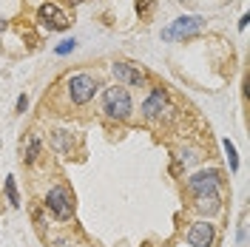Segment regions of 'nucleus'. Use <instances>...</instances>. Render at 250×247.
<instances>
[{
    "label": "nucleus",
    "mask_w": 250,
    "mask_h": 247,
    "mask_svg": "<svg viewBox=\"0 0 250 247\" xmlns=\"http://www.w3.org/2000/svg\"><path fill=\"white\" fill-rule=\"evenodd\" d=\"M103 111L108 114L111 120H128L131 111H134V105H131V94L125 91L123 85L108 88V91L103 94Z\"/></svg>",
    "instance_id": "nucleus-1"
},
{
    "label": "nucleus",
    "mask_w": 250,
    "mask_h": 247,
    "mask_svg": "<svg viewBox=\"0 0 250 247\" xmlns=\"http://www.w3.org/2000/svg\"><path fill=\"white\" fill-rule=\"evenodd\" d=\"M97 88H100V82H97L91 74H74V77L68 80V97H71V103H77V105H85L88 100H94Z\"/></svg>",
    "instance_id": "nucleus-2"
},
{
    "label": "nucleus",
    "mask_w": 250,
    "mask_h": 247,
    "mask_svg": "<svg viewBox=\"0 0 250 247\" xmlns=\"http://www.w3.org/2000/svg\"><path fill=\"white\" fill-rule=\"evenodd\" d=\"M202 17L196 15H188V17H179V20H173L168 29L162 31V40H176V37H188V34H196V31L202 29Z\"/></svg>",
    "instance_id": "nucleus-3"
},
{
    "label": "nucleus",
    "mask_w": 250,
    "mask_h": 247,
    "mask_svg": "<svg viewBox=\"0 0 250 247\" xmlns=\"http://www.w3.org/2000/svg\"><path fill=\"white\" fill-rule=\"evenodd\" d=\"M46 207L60 219V222L71 219V199H68L65 187H51V190H48L46 193Z\"/></svg>",
    "instance_id": "nucleus-4"
},
{
    "label": "nucleus",
    "mask_w": 250,
    "mask_h": 247,
    "mask_svg": "<svg viewBox=\"0 0 250 247\" xmlns=\"http://www.w3.org/2000/svg\"><path fill=\"white\" fill-rule=\"evenodd\" d=\"M219 187V170H199V173H193L190 179H188V190L193 193V196H199V193H213Z\"/></svg>",
    "instance_id": "nucleus-5"
},
{
    "label": "nucleus",
    "mask_w": 250,
    "mask_h": 247,
    "mask_svg": "<svg viewBox=\"0 0 250 247\" xmlns=\"http://www.w3.org/2000/svg\"><path fill=\"white\" fill-rule=\"evenodd\" d=\"M40 23H43L48 31H62V29H68V17L62 15L54 3H43V6H40Z\"/></svg>",
    "instance_id": "nucleus-6"
},
{
    "label": "nucleus",
    "mask_w": 250,
    "mask_h": 247,
    "mask_svg": "<svg viewBox=\"0 0 250 247\" xmlns=\"http://www.w3.org/2000/svg\"><path fill=\"white\" fill-rule=\"evenodd\" d=\"M213 225L210 222H196L190 230H188V245L190 247H210L213 245Z\"/></svg>",
    "instance_id": "nucleus-7"
},
{
    "label": "nucleus",
    "mask_w": 250,
    "mask_h": 247,
    "mask_svg": "<svg viewBox=\"0 0 250 247\" xmlns=\"http://www.w3.org/2000/svg\"><path fill=\"white\" fill-rule=\"evenodd\" d=\"M111 71H114V77L125 82V85H142V71H137L134 65H128V62H114L111 65Z\"/></svg>",
    "instance_id": "nucleus-8"
},
{
    "label": "nucleus",
    "mask_w": 250,
    "mask_h": 247,
    "mask_svg": "<svg viewBox=\"0 0 250 247\" xmlns=\"http://www.w3.org/2000/svg\"><path fill=\"white\" fill-rule=\"evenodd\" d=\"M162 105H165V91H162V88H156V91L142 103V114H145L148 120H154V117H159Z\"/></svg>",
    "instance_id": "nucleus-9"
},
{
    "label": "nucleus",
    "mask_w": 250,
    "mask_h": 247,
    "mask_svg": "<svg viewBox=\"0 0 250 247\" xmlns=\"http://www.w3.org/2000/svg\"><path fill=\"white\" fill-rule=\"evenodd\" d=\"M219 207H222V205H219V193L216 190H213V193H199V196H196V210H199V213L213 216Z\"/></svg>",
    "instance_id": "nucleus-10"
},
{
    "label": "nucleus",
    "mask_w": 250,
    "mask_h": 247,
    "mask_svg": "<svg viewBox=\"0 0 250 247\" xmlns=\"http://www.w3.org/2000/svg\"><path fill=\"white\" fill-rule=\"evenodd\" d=\"M37 154H40V137H37V134H31L29 142H26V148H23V159H26V162H34Z\"/></svg>",
    "instance_id": "nucleus-11"
},
{
    "label": "nucleus",
    "mask_w": 250,
    "mask_h": 247,
    "mask_svg": "<svg viewBox=\"0 0 250 247\" xmlns=\"http://www.w3.org/2000/svg\"><path fill=\"white\" fill-rule=\"evenodd\" d=\"M6 199L12 207H20V196H17V185H15V176H6Z\"/></svg>",
    "instance_id": "nucleus-12"
},
{
    "label": "nucleus",
    "mask_w": 250,
    "mask_h": 247,
    "mask_svg": "<svg viewBox=\"0 0 250 247\" xmlns=\"http://www.w3.org/2000/svg\"><path fill=\"white\" fill-rule=\"evenodd\" d=\"M222 145H225V154H228V165H230V170H236V168H239V159H236V148H233V142H230V139H225Z\"/></svg>",
    "instance_id": "nucleus-13"
},
{
    "label": "nucleus",
    "mask_w": 250,
    "mask_h": 247,
    "mask_svg": "<svg viewBox=\"0 0 250 247\" xmlns=\"http://www.w3.org/2000/svg\"><path fill=\"white\" fill-rule=\"evenodd\" d=\"M54 148L60 154H68V137H65V131H54Z\"/></svg>",
    "instance_id": "nucleus-14"
},
{
    "label": "nucleus",
    "mask_w": 250,
    "mask_h": 247,
    "mask_svg": "<svg viewBox=\"0 0 250 247\" xmlns=\"http://www.w3.org/2000/svg\"><path fill=\"white\" fill-rule=\"evenodd\" d=\"M74 48H77V40L71 37V40H62V43L54 48V51H57V54H68V51H74Z\"/></svg>",
    "instance_id": "nucleus-15"
},
{
    "label": "nucleus",
    "mask_w": 250,
    "mask_h": 247,
    "mask_svg": "<svg viewBox=\"0 0 250 247\" xmlns=\"http://www.w3.org/2000/svg\"><path fill=\"white\" fill-rule=\"evenodd\" d=\"M151 6H154V0H137V12H140L142 17L151 15Z\"/></svg>",
    "instance_id": "nucleus-16"
},
{
    "label": "nucleus",
    "mask_w": 250,
    "mask_h": 247,
    "mask_svg": "<svg viewBox=\"0 0 250 247\" xmlns=\"http://www.w3.org/2000/svg\"><path fill=\"white\" fill-rule=\"evenodd\" d=\"M26 105H29V100H26V94L17 100V111H26Z\"/></svg>",
    "instance_id": "nucleus-17"
},
{
    "label": "nucleus",
    "mask_w": 250,
    "mask_h": 247,
    "mask_svg": "<svg viewBox=\"0 0 250 247\" xmlns=\"http://www.w3.org/2000/svg\"><path fill=\"white\" fill-rule=\"evenodd\" d=\"M71 3H83V0H71Z\"/></svg>",
    "instance_id": "nucleus-18"
}]
</instances>
